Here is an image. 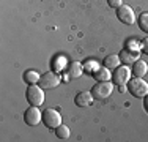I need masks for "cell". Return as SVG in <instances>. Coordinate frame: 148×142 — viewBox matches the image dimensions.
Returning a JSON list of instances; mask_svg holds the SVG:
<instances>
[{
    "mask_svg": "<svg viewBox=\"0 0 148 142\" xmlns=\"http://www.w3.org/2000/svg\"><path fill=\"white\" fill-rule=\"evenodd\" d=\"M140 48H142V51L145 52V54H148V38H145V40L140 43Z\"/></svg>",
    "mask_w": 148,
    "mask_h": 142,
    "instance_id": "d6986e66",
    "label": "cell"
},
{
    "mask_svg": "<svg viewBox=\"0 0 148 142\" xmlns=\"http://www.w3.org/2000/svg\"><path fill=\"white\" fill-rule=\"evenodd\" d=\"M93 95L91 92H79V93L74 97V104L79 106V108H87L93 103Z\"/></svg>",
    "mask_w": 148,
    "mask_h": 142,
    "instance_id": "9c48e42d",
    "label": "cell"
},
{
    "mask_svg": "<svg viewBox=\"0 0 148 142\" xmlns=\"http://www.w3.org/2000/svg\"><path fill=\"white\" fill-rule=\"evenodd\" d=\"M40 77H41V74H38L36 71H33V70H30V71H25V74H24V81H25L29 85L32 84H38L40 82Z\"/></svg>",
    "mask_w": 148,
    "mask_h": 142,
    "instance_id": "9a60e30c",
    "label": "cell"
},
{
    "mask_svg": "<svg viewBox=\"0 0 148 142\" xmlns=\"http://www.w3.org/2000/svg\"><path fill=\"white\" fill-rule=\"evenodd\" d=\"M128 90L132 97L136 98H143L148 95V82L142 79V77H134V79H129L128 82Z\"/></svg>",
    "mask_w": 148,
    "mask_h": 142,
    "instance_id": "6da1fadb",
    "label": "cell"
},
{
    "mask_svg": "<svg viewBox=\"0 0 148 142\" xmlns=\"http://www.w3.org/2000/svg\"><path fill=\"white\" fill-rule=\"evenodd\" d=\"M24 122L29 126H36L40 122H43V112L38 109V106H30L24 112Z\"/></svg>",
    "mask_w": 148,
    "mask_h": 142,
    "instance_id": "52a82bcc",
    "label": "cell"
},
{
    "mask_svg": "<svg viewBox=\"0 0 148 142\" xmlns=\"http://www.w3.org/2000/svg\"><path fill=\"white\" fill-rule=\"evenodd\" d=\"M112 90H114V82H109V81H101L91 88V95H93L95 99H107L112 95Z\"/></svg>",
    "mask_w": 148,
    "mask_h": 142,
    "instance_id": "3957f363",
    "label": "cell"
},
{
    "mask_svg": "<svg viewBox=\"0 0 148 142\" xmlns=\"http://www.w3.org/2000/svg\"><path fill=\"white\" fill-rule=\"evenodd\" d=\"M120 59H121V63H126V65H134V63L139 60V52L134 51V49H123L120 52Z\"/></svg>",
    "mask_w": 148,
    "mask_h": 142,
    "instance_id": "30bf717a",
    "label": "cell"
},
{
    "mask_svg": "<svg viewBox=\"0 0 148 142\" xmlns=\"http://www.w3.org/2000/svg\"><path fill=\"white\" fill-rule=\"evenodd\" d=\"M147 71H148V65H147L145 62H143V60H140V59L132 65V74H134L136 77H142V76H145Z\"/></svg>",
    "mask_w": 148,
    "mask_h": 142,
    "instance_id": "4fadbf2b",
    "label": "cell"
},
{
    "mask_svg": "<svg viewBox=\"0 0 148 142\" xmlns=\"http://www.w3.org/2000/svg\"><path fill=\"white\" fill-rule=\"evenodd\" d=\"M131 73H132V70L128 65H120L118 68H115L114 73H112V82H114V85L121 87V85L128 84L129 79H131Z\"/></svg>",
    "mask_w": 148,
    "mask_h": 142,
    "instance_id": "277c9868",
    "label": "cell"
},
{
    "mask_svg": "<svg viewBox=\"0 0 148 142\" xmlns=\"http://www.w3.org/2000/svg\"><path fill=\"white\" fill-rule=\"evenodd\" d=\"M93 74H95L93 77L98 81V82H101V81H110V77H112L110 70L106 68V66H101V68H98Z\"/></svg>",
    "mask_w": 148,
    "mask_h": 142,
    "instance_id": "5bb4252c",
    "label": "cell"
},
{
    "mask_svg": "<svg viewBox=\"0 0 148 142\" xmlns=\"http://www.w3.org/2000/svg\"><path fill=\"white\" fill-rule=\"evenodd\" d=\"M143 109L148 112V95H147V97H143Z\"/></svg>",
    "mask_w": 148,
    "mask_h": 142,
    "instance_id": "ffe728a7",
    "label": "cell"
},
{
    "mask_svg": "<svg viewBox=\"0 0 148 142\" xmlns=\"http://www.w3.org/2000/svg\"><path fill=\"white\" fill-rule=\"evenodd\" d=\"M66 71H68V76L71 79H77V77H80L84 74V66L80 62H71V63H68Z\"/></svg>",
    "mask_w": 148,
    "mask_h": 142,
    "instance_id": "8fae6325",
    "label": "cell"
},
{
    "mask_svg": "<svg viewBox=\"0 0 148 142\" xmlns=\"http://www.w3.org/2000/svg\"><path fill=\"white\" fill-rule=\"evenodd\" d=\"M60 82H62V76H60L58 73H52V71H49V73L41 74L38 85H40L41 88H44V90H51V88L58 87Z\"/></svg>",
    "mask_w": 148,
    "mask_h": 142,
    "instance_id": "5b68a950",
    "label": "cell"
},
{
    "mask_svg": "<svg viewBox=\"0 0 148 142\" xmlns=\"http://www.w3.org/2000/svg\"><path fill=\"white\" fill-rule=\"evenodd\" d=\"M117 17L126 26L136 24V13L129 5H121L120 8H117Z\"/></svg>",
    "mask_w": 148,
    "mask_h": 142,
    "instance_id": "ba28073f",
    "label": "cell"
},
{
    "mask_svg": "<svg viewBox=\"0 0 148 142\" xmlns=\"http://www.w3.org/2000/svg\"><path fill=\"white\" fill-rule=\"evenodd\" d=\"M69 134H71V131H69V128L66 125H60L55 128V136L58 137V139H68Z\"/></svg>",
    "mask_w": 148,
    "mask_h": 142,
    "instance_id": "2e32d148",
    "label": "cell"
},
{
    "mask_svg": "<svg viewBox=\"0 0 148 142\" xmlns=\"http://www.w3.org/2000/svg\"><path fill=\"white\" fill-rule=\"evenodd\" d=\"M137 24H139L140 30L148 33V13H140V16L137 17Z\"/></svg>",
    "mask_w": 148,
    "mask_h": 142,
    "instance_id": "e0dca14e",
    "label": "cell"
},
{
    "mask_svg": "<svg viewBox=\"0 0 148 142\" xmlns=\"http://www.w3.org/2000/svg\"><path fill=\"white\" fill-rule=\"evenodd\" d=\"M25 98H27V101H29L30 106H38V108H40L44 103V88H41L40 85H36V84L29 85V88H27V92H25Z\"/></svg>",
    "mask_w": 148,
    "mask_h": 142,
    "instance_id": "7a4b0ae2",
    "label": "cell"
},
{
    "mask_svg": "<svg viewBox=\"0 0 148 142\" xmlns=\"http://www.w3.org/2000/svg\"><path fill=\"white\" fill-rule=\"evenodd\" d=\"M120 63H121V59H120V55H117V54H110L103 60V66H106V68H109V70L118 68Z\"/></svg>",
    "mask_w": 148,
    "mask_h": 142,
    "instance_id": "7c38bea8",
    "label": "cell"
},
{
    "mask_svg": "<svg viewBox=\"0 0 148 142\" xmlns=\"http://www.w3.org/2000/svg\"><path fill=\"white\" fill-rule=\"evenodd\" d=\"M107 3L110 8H120L123 5V0H107Z\"/></svg>",
    "mask_w": 148,
    "mask_h": 142,
    "instance_id": "ac0fdd59",
    "label": "cell"
},
{
    "mask_svg": "<svg viewBox=\"0 0 148 142\" xmlns=\"http://www.w3.org/2000/svg\"><path fill=\"white\" fill-rule=\"evenodd\" d=\"M43 123L49 130H55L57 126L62 125V115L55 109H46L43 112Z\"/></svg>",
    "mask_w": 148,
    "mask_h": 142,
    "instance_id": "8992f818",
    "label": "cell"
}]
</instances>
